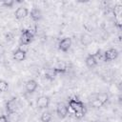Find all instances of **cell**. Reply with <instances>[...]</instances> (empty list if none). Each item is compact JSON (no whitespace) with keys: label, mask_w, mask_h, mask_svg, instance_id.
Here are the masks:
<instances>
[{"label":"cell","mask_w":122,"mask_h":122,"mask_svg":"<svg viewBox=\"0 0 122 122\" xmlns=\"http://www.w3.org/2000/svg\"><path fill=\"white\" fill-rule=\"evenodd\" d=\"M51 119H52V114L49 111H46V112H42V114L40 116L41 122H51Z\"/></svg>","instance_id":"9a60e30c"},{"label":"cell","mask_w":122,"mask_h":122,"mask_svg":"<svg viewBox=\"0 0 122 122\" xmlns=\"http://www.w3.org/2000/svg\"><path fill=\"white\" fill-rule=\"evenodd\" d=\"M81 42L84 44V45H88L92 42V37L88 34H83L82 37H81Z\"/></svg>","instance_id":"d6986e66"},{"label":"cell","mask_w":122,"mask_h":122,"mask_svg":"<svg viewBox=\"0 0 122 122\" xmlns=\"http://www.w3.org/2000/svg\"><path fill=\"white\" fill-rule=\"evenodd\" d=\"M71 46V38L65 37L62 40H60V42L58 44V49L60 51H62L66 52V51H68L70 50Z\"/></svg>","instance_id":"52a82bcc"},{"label":"cell","mask_w":122,"mask_h":122,"mask_svg":"<svg viewBox=\"0 0 122 122\" xmlns=\"http://www.w3.org/2000/svg\"><path fill=\"white\" fill-rule=\"evenodd\" d=\"M14 3H15V2H14L13 0H5V1L2 2V5H3L5 8H9V9H10V8L13 7Z\"/></svg>","instance_id":"ffe728a7"},{"label":"cell","mask_w":122,"mask_h":122,"mask_svg":"<svg viewBox=\"0 0 122 122\" xmlns=\"http://www.w3.org/2000/svg\"><path fill=\"white\" fill-rule=\"evenodd\" d=\"M37 82L34 80V79H30L26 82V85H25V88H26V91L27 92L29 93H31L33 92H35V90L37 89Z\"/></svg>","instance_id":"30bf717a"},{"label":"cell","mask_w":122,"mask_h":122,"mask_svg":"<svg viewBox=\"0 0 122 122\" xmlns=\"http://www.w3.org/2000/svg\"><path fill=\"white\" fill-rule=\"evenodd\" d=\"M91 105H92V107H94V108H99V107H101V106H102V105H101V104H100V103H99L95 98H94V99H92V100L91 101Z\"/></svg>","instance_id":"44dd1931"},{"label":"cell","mask_w":122,"mask_h":122,"mask_svg":"<svg viewBox=\"0 0 122 122\" xmlns=\"http://www.w3.org/2000/svg\"><path fill=\"white\" fill-rule=\"evenodd\" d=\"M28 14H29V10H28L26 7H19V8L15 10V12H14L15 18H16L17 20L24 19Z\"/></svg>","instance_id":"9c48e42d"},{"label":"cell","mask_w":122,"mask_h":122,"mask_svg":"<svg viewBox=\"0 0 122 122\" xmlns=\"http://www.w3.org/2000/svg\"><path fill=\"white\" fill-rule=\"evenodd\" d=\"M58 73H57V71H55V69L53 68V69H48L46 71H45V77L48 79V80H53L55 77H56V75H57Z\"/></svg>","instance_id":"5bb4252c"},{"label":"cell","mask_w":122,"mask_h":122,"mask_svg":"<svg viewBox=\"0 0 122 122\" xmlns=\"http://www.w3.org/2000/svg\"><path fill=\"white\" fill-rule=\"evenodd\" d=\"M18 108V102H17V98L13 97L10 100L7 101L6 103V110L8 112V113H11V112H15L17 111Z\"/></svg>","instance_id":"5b68a950"},{"label":"cell","mask_w":122,"mask_h":122,"mask_svg":"<svg viewBox=\"0 0 122 122\" xmlns=\"http://www.w3.org/2000/svg\"><path fill=\"white\" fill-rule=\"evenodd\" d=\"M86 112H87V108H86V106H85L83 109H81V110H79V111H77V112H74V115H75V117H76L77 119H81V118H83V117L85 116Z\"/></svg>","instance_id":"e0dca14e"},{"label":"cell","mask_w":122,"mask_h":122,"mask_svg":"<svg viewBox=\"0 0 122 122\" xmlns=\"http://www.w3.org/2000/svg\"><path fill=\"white\" fill-rule=\"evenodd\" d=\"M12 38H13V34H12V33L9 32V33L6 34V39H7V41H10V40H12Z\"/></svg>","instance_id":"7402d4cb"},{"label":"cell","mask_w":122,"mask_h":122,"mask_svg":"<svg viewBox=\"0 0 122 122\" xmlns=\"http://www.w3.org/2000/svg\"><path fill=\"white\" fill-rule=\"evenodd\" d=\"M56 113L59 118H65L69 113V107L64 102H59L56 105Z\"/></svg>","instance_id":"7a4b0ae2"},{"label":"cell","mask_w":122,"mask_h":122,"mask_svg":"<svg viewBox=\"0 0 122 122\" xmlns=\"http://www.w3.org/2000/svg\"><path fill=\"white\" fill-rule=\"evenodd\" d=\"M0 122H9L7 115H4V114L0 115Z\"/></svg>","instance_id":"603a6c76"},{"label":"cell","mask_w":122,"mask_h":122,"mask_svg":"<svg viewBox=\"0 0 122 122\" xmlns=\"http://www.w3.org/2000/svg\"><path fill=\"white\" fill-rule=\"evenodd\" d=\"M95 99L103 106L105 105L109 100V94L107 92H98L95 94Z\"/></svg>","instance_id":"7c38bea8"},{"label":"cell","mask_w":122,"mask_h":122,"mask_svg":"<svg viewBox=\"0 0 122 122\" xmlns=\"http://www.w3.org/2000/svg\"><path fill=\"white\" fill-rule=\"evenodd\" d=\"M9 90V83L6 80L0 79V92H6Z\"/></svg>","instance_id":"ac0fdd59"},{"label":"cell","mask_w":122,"mask_h":122,"mask_svg":"<svg viewBox=\"0 0 122 122\" xmlns=\"http://www.w3.org/2000/svg\"><path fill=\"white\" fill-rule=\"evenodd\" d=\"M85 62H86V65H87L89 68H94V67L97 65V63H98L93 54H89V55L86 57Z\"/></svg>","instance_id":"4fadbf2b"},{"label":"cell","mask_w":122,"mask_h":122,"mask_svg":"<svg viewBox=\"0 0 122 122\" xmlns=\"http://www.w3.org/2000/svg\"><path fill=\"white\" fill-rule=\"evenodd\" d=\"M69 107L73 112H77V111L83 109L85 107V104L81 100H79V99L72 98V99H70V101H69Z\"/></svg>","instance_id":"8992f818"},{"label":"cell","mask_w":122,"mask_h":122,"mask_svg":"<svg viewBox=\"0 0 122 122\" xmlns=\"http://www.w3.org/2000/svg\"><path fill=\"white\" fill-rule=\"evenodd\" d=\"M51 103V99L47 95H41L36 100V105L39 109H48Z\"/></svg>","instance_id":"277c9868"},{"label":"cell","mask_w":122,"mask_h":122,"mask_svg":"<svg viewBox=\"0 0 122 122\" xmlns=\"http://www.w3.org/2000/svg\"><path fill=\"white\" fill-rule=\"evenodd\" d=\"M34 38V33L31 30H24L20 35V45H26L28 46L32 42Z\"/></svg>","instance_id":"6da1fadb"},{"label":"cell","mask_w":122,"mask_h":122,"mask_svg":"<svg viewBox=\"0 0 122 122\" xmlns=\"http://www.w3.org/2000/svg\"><path fill=\"white\" fill-rule=\"evenodd\" d=\"M118 51L116 49H113V48H111L109 50H107L103 55H104V61H112V60H114L118 57Z\"/></svg>","instance_id":"3957f363"},{"label":"cell","mask_w":122,"mask_h":122,"mask_svg":"<svg viewBox=\"0 0 122 122\" xmlns=\"http://www.w3.org/2000/svg\"><path fill=\"white\" fill-rule=\"evenodd\" d=\"M7 117H8V121H9V122H18L19 119H20V116H19V114H18L16 112H15L9 113V114L7 115Z\"/></svg>","instance_id":"2e32d148"},{"label":"cell","mask_w":122,"mask_h":122,"mask_svg":"<svg viewBox=\"0 0 122 122\" xmlns=\"http://www.w3.org/2000/svg\"><path fill=\"white\" fill-rule=\"evenodd\" d=\"M3 53H4V50H3V48L0 46V56H1Z\"/></svg>","instance_id":"cb8c5ba5"},{"label":"cell","mask_w":122,"mask_h":122,"mask_svg":"<svg viewBox=\"0 0 122 122\" xmlns=\"http://www.w3.org/2000/svg\"><path fill=\"white\" fill-rule=\"evenodd\" d=\"M26 56H27V51L21 50L20 48H18L17 50H15L12 53V57L15 61H18V62H21L23 60L26 59Z\"/></svg>","instance_id":"ba28073f"},{"label":"cell","mask_w":122,"mask_h":122,"mask_svg":"<svg viewBox=\"0 0 122 122\" xmlns=\"http://www.w3.org/2000/svg\"><path fill=\"white\" fill-rule=\"evenodd\" d=\"M30 18L32 19V21L37 22L42 18V12L40 10V9L38 8H33L30 10Z\"/></svg>","instance_id":"8fae6325"}]
</instances>
